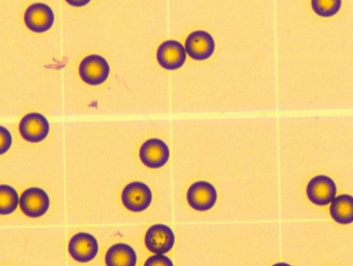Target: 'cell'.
<instances>
[{"label": "cell", "mask_w": 353, "mask_h": 266, "mask_svg": "<svg viewBox=\"0 0 353 266\" xmlns=\"http://www.w3.org/2000/svg\"><path fill=\"white\" fill-rule=\"evenodd\" d=\"M121 201L127 209L141 212L150 207L152 201V190L146 183L133 181L125 185L121 194Z\"/></svg>", "instance_id": "cell-1"}, {"label": "cell", "mask_w": 353, "mask_h": 266, "mask_svg": "<svg viewBox=\"0 0 353 266\" xmlns=\"http://www.w3.org/2000/svg\"><path fill=\"white\" fill-rule=\"evenodd\" d=\"M144 243H145L148 251L156 254V255H165L170 252L174 245V232L167 225H152L146 231Z\"/></svg>", "instance_id": "cell-2"}, {"label": "cell", "mask_w": 353, "mask_h": 266, "mask_svg": "<svg viewBox=\"0 0 353 266\" xmlns=\"http://www.w3.org/2000/svg\"><path fill=\"white\" fill-rule=\"evenodd\" d=\"M110 67L106 59L100 55L86 57L80 63L79 75L90 85L97 86L108 79Z\"/></svg>", "instance_id": "cell-3"}, {"label": "cell", "mask_w": 353, "mask_h": 266, "mask_svg": "<svg viewBox=\"0 0 353 266\" xmlns=\"http://www.w3.org/2000/svg\"><path fill=\"white\" fill-rule=\"evenodd\" d=\"M50 207V198L41 187H30L20 197V208L30 218H41Z\"/></svg>", "instance_id": "cell-4"}, {"label": "cell", "mask_w": 353, "mask_h": 266, "mask_svg": "<svg viewBox=\"0 0 353 266\" xmlns=\"http://www.w3.org/2000/svg\"><path fill=\"white\" fill-rule=\"evenodd\" d=\"M187 199L190 206L198 212L212 209L218 200L216 187L208 181H197L188 190Z\"/></svg>", "instance_id": "cell-5"}, {"label": "cell", "mask_w": 353, "mask_h": 266, "mask_svg": "<svg viewBox=\"0 0 353 266\" xmlns=\"http://www.w3.org/2000/svg\"><path fill=\"white\" fill-rule=\"evenodd\" d=\"M336 195V183L326 175H318V176L313 177L307 183V198L315 205H327L334 201Z\"/></svg>", "instance_id": "cell-6"}, {"label": "cell", "mask_w": 353, "mask_h": 266, "mask_svg": "<svg viewBox=\"0 0 353 266\" xmlns=\"http://www.w3.org/2000/svg\"><path fill=\"white\" fill-rule=\"evenodd\" d=\"M20 135L26 141L39 143L46 139L50 132L48 119L40 113H30L20 121Z\"/></svg>", "instance_id": "cell-7"}, {"label": "cell", "mask_w": 353, "mask_h": 266, "mask_svg": "<svg viewBox=\"0 0 353 266\" xmlns=\"http://www.w3.org/2000/svg\"><path fill=\"white\" fill-rule=\"evenodd\" d=\"M140 160L150 169L165 166L170 158V150L163 140L152 138L142 144L140 148Z\"/></svg>", "instance_id": "cell-8"}, {"label": "cell", "mask_w": 353, "mask_h": 266, "mask_svg": "<svg viewBox=\"0 0 353 266\" xmlns=\"http://www.w3.org/2000/svg\"><path fill=\"white\" fill-rule=\"evenodd\" d=\"M98 252V241L90 233H77L70 241L69 253L76 261L88 263L97 257Z\"/></svg>", "instance_id": "cell-9"}, {"label": "cell", "mask_w": 353, "mask_h": 266, "mask_svg": "<svg viewBox=\"0 0 353 266\" xmlns=\"http://www.w3.org/2000/svg\"><path fill=\"white\" fill-rule=\"evenodd\" d=\"M187 51L185 47L174 40L162 43L157 52L159 65L168 71L181 69L187 59Z\"/></svg>", "instance_id": "cell-10"}, {"label": "cell", "mask_w": 353, "mask_h": 266, "mask_svg": "<svg viewBox=\"0 0 353 266\" xmlns=\"http://www.w3.org/2000/svg\"><path fill=\"white\" fill-rule=\"evenodd\" d=\"M54 13L45 3H34L26 11L24 22L28 30L37 34L48 32L54 23Z\"/></svg>", "instance_id": "cell-11"}, {"label": "cell", "mask_w": 353, "mask_h": 266, "mask_svg": "<svg viewBox=\"0 0 353 266\" xmlns=\"http://www.w3.org/2000/svg\"><path fill=\"white\" fill-rule=\"evenodd\" d=\"M185 48L191 59L205 61L214 54L216 44L212 34L203 30H197L188 37Z\"/></svg>", "instance_id": "cell-12"}, {"label": "cell", "mask_w": 353, "mask_h": 266, "mask_svg": "<svg viewBox=\"0 0 353 266\" xmlns=\"http://www.w3.org/2000/svg\"><path fill=\"white\" fill-rule=\"evenodd\" d=\"M105 261L107 266H136L137 254L131 245L119 243L109 247Z\"/></svg>", "instance_id": "cell-13"}, {"label": "cell", "mask_w": 353, "mask_h": 266, "mask_svg": "<svg viewBox=\"0 0 353 266\" xmlns=\"http://www.w3.org/2000/svg\"><path fill=\"white\" fill-rule=\"evenodd\" d=\"M330 216L339 224L353 223V197L348 194L336 196L330 203Z\"/></svg>", "instance_id": "cell-14"}, {"label": "cell", "mask_w": 353, "mask_h": 266, "mask_svg": "<svg viewBox=\"0 0 353 266\" xmlns=\"http://www.w3.org/2000/svg\"><path fill=\"white\" fill-rule=\"evenodd\" d=\"M20 198L17 190L12 185H0V214H11L17 209Z\"/></svg>", "instance_id": "cell-15"}, {"label": "cell", "mask_w": 353, "mask_h": 266, "mask_svg": "<svg viewBox=\"0 0 353 266\" xmlns=\"http://www.w3.org/2000/svg\"><path fill=\"white\" fill-rule=\"evenodd\" d=\"M312 9L321 17H332L340 11L342 0H311Z\"/></svg>", "instance_id": "cell-16"}, {"label": "cell", "mask_w": 353, "mask_h": 266, "mask_svg": "<svg viewBox=\"0 0 353 266\" xmlns=\"http://www.w3.org/2000/svg\"><path fill=\"white\" fill-rule=\"evenodd\" d=\"M12 142L11 133L5 127H0V154H6L11 148Z\"/></svg>", "instance_id": "cell-17"}, {"label": "cell", "mask_w": 353, "mask_h": 266, "mask_svg": "<svg viewBox=\"0 0 353 266\" xmlns=\"http://www.w3.org/2000/svg\"><path fill=\"white\" fill-rule=\"evenodd\" d=\"M144 266H174V264L167 256L154 255L146 260Z\"/></svg>", "instance_id": "cell-18"}, {"label": "cell", "mask_w": 353, "mask_h": 266, "mask_svg": "<svg viewBox=\"0 0 353 266\" xmlns=\"http://www.w3.org/2000/svg\"><path fill=\"white\" fill-rule=\"evenodd\" d=\"M65 1L72 7L76 8L84 7V6L90 3V0H65Z\"/></svg>", "instance_id": "cell-19"}, {"label": "cell", "mask_w": 353, "mask_h": 266, "mask_svg": "<svg viewBox=\"0 0 353 266\" xmlns=\"http://www.w3.org/2000/svg\"><path fill=\"white\" fill-rule=\"evenodd\" d=\"M272 266H291L290 264L285 263V262H279V263L274 264Z\"/></svg>", "instance_id": "cell-20"}]
</instances>
